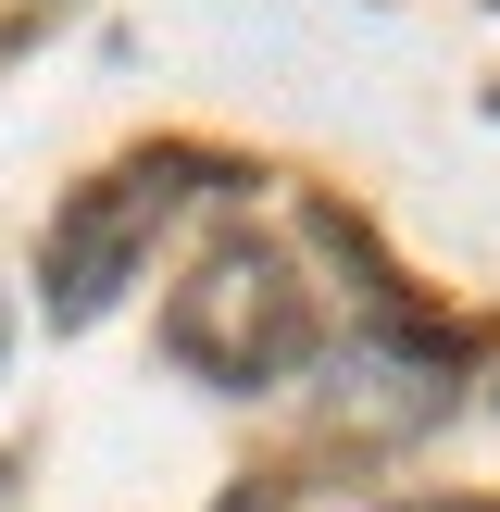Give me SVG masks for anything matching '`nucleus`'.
I'll return each mask as SVG.
<instances>
[{"label": "nucleus", "mask_w": 500, "mask_h": 512, "mask_svg": "<svg viewBox=\"0 0 500 512\" xmlns=\"http://www.w3.org/2000/svg\"><path fill=\"white\" fill-rule=\"evenodd\" d=\"M138 250H150V200L125 188V175L75 188L63 213H50V250H38V275H50V313H63V325L113 313V288L138 275Z\"/></svg>", "instance_id": "nucleus-2"}, {"label": "nucleus", "mask_w": 500, "mask_h": 512, "mask_svg": "<svg viewBox=\"0 0 500 512\" xmlns=\"http://www.w3.org/2000/svg\"><path fill=\"white\" fill-rule=\"evenodd\" d=\"M388 512H500V500H388Z\"/></svg>", "instance_id": "nucleus-3"}, {"label": "nucleus", "mask_w": 500, "mask_h": 512, "mask_svg": "<svg viewBox=\"0 0 500 512\" xmlns=\"http://www.w3.org/2000/svg\"><path fill=\"white\" fill-rule=\"evenodd\" d=\"M313 338H325V325H313V288H300V263L263 250V238L200 250L188 288L163 300V350L188 375H213V388H275V375L313 363Z\"/></svg>", "instance_id": "nucleus-1"}]
</instances>
